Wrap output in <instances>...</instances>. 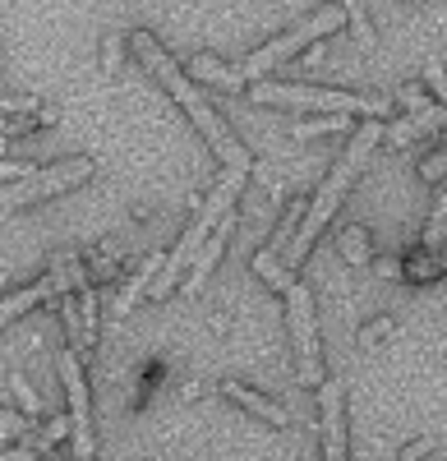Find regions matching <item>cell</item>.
<instances>
[{
    "instance_id": "cell-1",
    "label": "cell",
    "mask_w": 447,
    "mask_h": 461,
    "mask_svg": "<svg viewBox=\"0 0 447 461\" xmlns=\"http://www.w3.org/2000/svg\"><path fill=\"white\" fill-rule=\"evenodd\" d=\"M130 47H134V51L143 56V65H148V69L157 74V84H162V88H166V93H171V97L180 102V111H184V115H190V121L199 125V134L208 139V148L217 152V158L227 162V167L254 171V158L245 152V143H240V139L231 134V125L221 121V115H217V111H212V106L203 102L199 84H190V74H184V69H180V65H175V60L166 56V47L157 42V37L139 28V32H130Z\"/></svg>"
},
{
    "instance_id": "cell-2",
    "label": "cell",
    "mask_w": 447,
    "mask_h": 461,
    "mask_svg": "<svg viewBox=\"0 0 447 461\" xmlns=\"http://www.w3.org/2000/svg\"><path fill=\"white\" fill-rule=\"evenodd\" d=\"M379 139H388V125L379 121V115H369V121L355 130L351 148L342 152V162L332 167V171H327V180L318 185V194H314V203H309V212H305L300 230H295V240H291V249H286V267H300V263H305V254H309V249H314V240H318V230L332 221L337 203L351 194V185H355V176L364 171L369 152L379 148Z\"/></svg>"
},
{
    "instance_id": "cell-3",
    "label": "cell",
    "mask_w": 447,
    "mask_h": 461,
    "mask_svg": "<svg viewBox=\"0 0 447 461\" xmlns=\"http://www.w3.org/2000/svg\"><path fill=\"white\" fill-rule=\"evenodd\" d=\"M245 180H249V171H240V167H227L221 171V180L212 185V194H208V203L199 208V217L190 221V230L180 236V245L171 249V258H166V267L157 273V286H153V295L157 300H166L184 277H190V267H194V258H199V249L212 240V230L221 226V217H227L231 208H236V199H240V189H245Z\"/></svg>"
},
{
    "instance_id": "cell-4",
    "label": "cell",
    "mask_w": 447,
    "mask_h": 461,
    "mask_svg": "<svg viewBox=\"0 0 447 461\" xmlns=\"http://www.w3.org/2000/svg\"><path fill=\"white\" fill-rule=\"evenodd\" d=\"M342 19H346V10H337V5H318L305 23H295V28H286L282 37H273L268 47L249 51V56L240 60L245 84H258V79H264V74H268L273 65H282L286 56H295L300 47H309V42H318V37H327L332 28H342Z\"/></svg>"
},
{
    "instance_id": "cell-5",
    "label": "cell",
    "mask_w": 447,
    "mask_h": 461,
    "mask_svg": "<svg viewBox=\"0 0 447 461\" xmlns=\"http://www.w3.org/2000/svg\"><path fill=\"white\" fill-rule=\"evenodd\" d=\"M249 97L264 106H314L318 115H379V102L360 93H332V88H305V84H249Z\"/></svg>"
},
{
    "instance_id": "cell-6",
    "label": "cell",
    "mask_w": 447,
    "mask_h": 461,
    "mask_svg": "<svg viewBox=\"0 0 447 461\" xmlns=\"http://www.w3.org/2000/svg\"><path fill=\"white\" fill-rule=\"evenodd\" d=\"M84 286H88V267H84V258L60 254V258L47 267V277H42V282H32V286H23V291L5 295V304H0V319H5V323H19V319L32 310V304H42V300H60V295L84 291Z\"/></svg>"
},
{
    "instance_id": "cell-7",
    "label": "cell",
    "mask_w": 447,
    "mask_h": 461,
    "mask_svg": "<svg viewBox=\"0 0 447 461\" xmlns=\"http://www.w3.org/2000/svg\"><path fill=\"white\" fill-rule=\"evenodd\" d=\"M286 314H291V341H295V360H300V378L305 388H323V356H318V319H314V295L309 286L295 282L286 291Z\"/></svg>"
},
{
    "instance_id": "cell-8",
    "label": "cell",
    "mask_w": 447,
    "mask_h": 461,
    "mask_svg": "<svg viewBox=\"0 0 447 461\" xmlns=\"http://www.w3.org/2000/svg\"><path fill=\"white\" fill-rule=\"evenodd\" d=\"M93 171H97L93 158H60V162H51L47 171H37L32 180L10 185V189H5V212H19V208H28V203H37V199L69 194V189H74V185H84Z\"/></svg>"
},
{
    "instance_id": "cell-9",
    "label": "cell",
    "mask_w": 447,
    "mask_h": 461,
    "mask_svg": "<svg viewBox=\"0 0 447 461\" xmlns=\"http://www.w3.org/2000/svg\"><path fill=\"white\" fill-rule=\"evenodd\" d=\"M65 397H69V420H74V461H93L97 443H93V402H88V383H84V365L79 351H60L56 356Z\"/></svg>"
},
{
    "instance_id": "cell-10",
    "label": "cell",
    "mask_w": 447,
    "mask_h": 461,
    "mask_svg": "<svg viewBox=\"0 0 447 461\" xmlns=\"http://www.w3.org/2000/svg\"><path fill=\"white\" fill-rule=\"evenodd\" d=\"M318 415H323V461H351L346 456V383L327 378L318 388Z\"/></svg>"
},
{
    "instance_id": "cell-11",
    "label": "cell",
    "mask_w": 447,
    "mask_h": 461,
    "mask_svg": "<svg viewBox=\"0 0 447 461\" xmlns=\"http://www.w3.org/2000/svg\"><path fill=\"white\" fill-rule=\"evenodd\" d=\"M217 393L227 397V402H236V406H245L249 415H258V420H268L273 429H286L291 420H286V411L277 406V402H268V397H258L254 388H245V383H236V378H221L217 383Z\"/></svg>"
},
{
    "instance_id": "cell-12",
    "label": "cell",
    "mask_w": 447,
    "mask_h": 461,
    "mask_svg": "<svg viewBox=\"0 0 447 461\" xmlns=\"http://www.w3.org/2000/svg\"><path fill=\"white\" fill-rule=\"evenodd\" d=\"M231 230H236V208L227 212V217H221V226L212 230V240L199 249V258H194V267H190V277H184V291H199L203 282H208V273H212V267H217V258H221V249H227V240H231Z\"/></svg>"
},
{
    "instance_id": "cell-13",
    "label": "cell",
    "mask_w": 447,
    "mask_h": 461,
    "mask_svg": "<svg viewBox=\"0 0 447 461\" xmlns=\"http://www.w3.org/2000/svg\"><path fill=\"white\" fill-rule=\"evenodd\" d=\"M447 121V111L443 106H429V111H416V115H401L397 125H388V143H411V139H420V134H429V130H438Z\"/></svg>"
},
{
    "instance_id": "cell-14",
    "label": "cell",
    "mask_w": 447,
    "mask_h": 461,
    "mask_svg": "<svg viewBox=\"0 0 447 461\" xmlns=\"http://www.w3.org/2000/svg\"><path fill=\"white\" fill-rule=\"evenodd\" d=\"M157 267H166V263H162L157 254H148V258H143V263L134 267V277L125 282V291L116 295V304H111V319H130V310H134V300L143 295V286H148V282H153V273H157Z\"/></svg>"
},
{
    "instance_id": "cell-15",
    "label": "cell",
    "mask_w": 447,
    "mask_h": 461,
    "mask_svg": "<svg viewBox=\"0 0 447 461\" xmlns=\"http://www.w3.org/2000/svg\"><path fill=\"white\" fill-rule=\"evenodd\" d=\"M190 74H194L199 84H217V88H231V93H236V88L245 84L240 65L231 69V65H221L217 56H194V60H190Z\"/></svg>"
},
{
    "instance_id": "cell-16",
    "label": "cell",
    "mask_w": 447,
    "mask_h": 461,
    "mask_svg": "<svg viewBox=\"0 0 447 461\" xmlns=\"http://www.w3.org/2000/svg\"><path fill=\"white\" fill-rule=\"evenodd\" d=\"M305 212H309V203H305V199H295V203L282 212V221H277V230H273V240H268L264 249L286 254V249H291V240H295V230H300V221H305Z\"/></svg>"
},
{
    "instance_id": "cell-17",
    "label": "cell",
    "mask_w": 447,
    "mask_h": 461,
    "mask_svg": "<svg viewBox=\"0 0 447 461\" xmlns=\"http://www.w3.org/2000/svg\"><path fill=\"white\" fill-rule=\"evenodd\" d=\"M254 273L264 277L268 286H277L282 295H286V291L295 286V277H291V267H282V254H273V249H258V254H254Z\"/></svg>"
},
{
    "instance_id": "cell-18",
    "label": "cell",
    "mask_w": 447,
    "mask_h": 461,
    "mask_svg": "<svg viewBox=\"0 0 447 461\" xmlns=\"http://www.w3.org/2000/svg\"><path fill=\"white\" fill-rule=\"evenodd\" d=\"M342 10H346V23H351V32H355L360 51H374V47H379V32H374V23H369L364 5H360V0H342Z\"/></svg>"
},
{
    "instance_id": "cell-19",
    "label": "cell",
    "mask_w": 447,
    "mask_h": 461,
    "mask_svg": "<svg viewBox=\"0 0 447 461\" xmlns=\"http://www.w3.org/2000/svg\"><path fill=\"white\" fill-rule=\"evenodd\" d=\"M337 245H342V258L351 267H364L369 263V230L364 226H346L342 236H337Z\"/></svg>"
},
{
    "instance_id": "cell-20",
    "label": "cell",
    "mask_w": 447,
    "mask_h": 461,
    "mask_svg": "<svg viewBox=\"0 0 447 461\" xmlns=\"http://www.w3.org/2000/svg\"><path fill=\"white\" fill-rule=\"evenodd\" d=\"M346 134L351 130V115H318V121H300V125H291L295 139H318V134Z\"/></svg>"
},
{
    "instance_id": "cell-21",
    "label": "cell",
    "mask_w": 447,
    "mask_h": 461,
    "mask_svg": "<svg viewBox=\"0 0 447 461\" xmlns=\"http://www.w3.org/2000/svg\"><path fill=\"white\" fill-rule=\"evenodd\" d=\"M37 125H56V111L47 106L42 115H5V139H19V134H28Z\"/></svg>"
},
{
    "instance_id": "cell-22",
    "label": "cell",
    "mask_w": 447,
    "mask_h": 461,
    "mask_svg": "<svg viewBox=\"0 0 447 461\" xmlns=\"http://www.w3.org/2000/svg\"><path fill=\"white\" fill-rule=\"evenodd\" d=\"M121 60H125V37H121V32H111L106 42H102V74H106V79L121 69Z\"/></svg>"
},
{
    "instance_id": "cell-23",
    "label": "cell",
    "mask_w": 447,
    "mask_h": 461,
    "mask_svg": "<svg viewBox=\"0 0 447 461\" xmlns=\"http://www.w3.org/2000/svg\"><path fill=\"white\" fill-rule=\"evenodd\" d=\"M5 388H14V397L28 406V415H42V397H37L28 383H23V374H10V378H5Z\"/></svg>"
},
{
    "instance_id": "cell-24",
    "label": "cell",
    "mask_w": 447,
    "mask_h": 461,
    "mask_svg": "<svg viewBox=\"0 0 447 461\" xmlns=\"http://www.w3.org/2000/svg\"><path fill=\"white\" fill-rule=\"evenodd\" d=\"M425 79H429V88L438 93V106L447 111V69H443V60H429V65H425Z\"/></svg>"
},
{
    "instance_id": "cell-25",
    "label": "cell",
    "mask_w": 447,
    "mask_h": 461,
    "mask_svg": "<svg viewBox=\"0 0 447 461\" xmlns=\"http://www.w3.org/2000/svg\"><path fill=\"white\" fill-rule=\"evenodd\" d=\"M0 434H5V447H10V438H23V434H28V420H23L19 411H10V406H5V420H0Z\"/></svg>"
},
{
    "instance_id": "cell-26",
    "label": "cell",
    "mask_w": 447,
    "mask_h": 461,
    "mask_svg": "<svg viewBox=\"0 0 447 461\" xmlns=\"http://www.w3.org/2000/svg\"><path fill=\"white\" fill-rule=\"evenodd\" d=\"M5 115H42L37 97H5Z\"/></svg>"
},
{
    "instance_id": "cell-27",
    "label": "cell",
    "mask_w": 447,
    "mask_h": 461,
    "mask_svg": "<svg viewBox=\"0 0 447 461\" xmlns=\"http://www.w3.org/2000/svg\"><path fill=\"white\" fill-rule=\"evenodd\" d=\"M388 332H397V323H392V319H379V323H369V328L360 332V341H364V346H374V341L388 337Z\"/></svg>"
},
{
    "instance_id": "cell-28",
    "label": "cell",
    "mask_w": 447,
    "mask_h": 461,
    "mask_svg": "<svg viewBox=\"0 0 447 461\" xmlns=\"http://www.w3.org/2000/svg\"><path fill=\"white\" fill-rule=\"evenodd\" d=\"M37 452H42L37 443H14V447H5V456H0V461H37Z\"/></svg>"
},
{
    "instance_id": "cell-29",
    "label": "cell",
    "mask_w": 447,
    "mask_h": 461,
    "mask_svg": "<svg viewBox=\"0 0 447 461\" xmlns=\"http://www.w3.org/2000/svg\"><path fill=\"white\" fill-rule=\"evenodd\" d=\"M420 171H425L429 180H438V176L447 171V148H443V152H434V158H429V162H420Z\"/></svg>"
},
{
    "instance_id": "cell-30",
    "label": "cell",
    "mask_w": 447,
    "mask_h": 461,
    "mask_svg": "<svg viewBox=\"0 0 447 461\" xmlns=\"http://www.w3.org/2000/svg\"><path fill=\"white\" fill-rule=\"evenodd\" d=\"M434 443H438L434 434H429V438H420V443H406V447H401V461H416V456H425Z\"/></svg>"
},
{
    "instance_id": "cell-31",
    "label": "cell",
    "mask_w": 447,
    "mask_h": 461,
    "mask_svg": "<svg viewBox=\"0 0 447 461\" xmlns=\"http://www.w3.org/2000/svg\"><path fill=\"white\" fill-rule=\"evenodd\" d=\"M379 277H388V282L406 277V263H397V258H379Z\"/></svg>"
}]
</instances>
